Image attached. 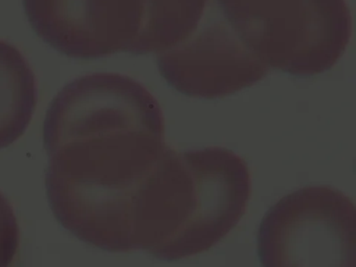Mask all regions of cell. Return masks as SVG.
Here are the masks:
<instances>
[{
	"label": "cell",
	"mask_w": 356,
	"mask_h": 267,
	"mask_svg": "<svg viewBox=\"0 0 356 267\" xmlns=\"http://www.w3.org/2000/svg\"><path fill=\"white\" fill-rule=\"evenodd\" d=\"M44 186L57 221L107 252H131L138 203L168 150L156 97L138 81L96 72L67 83L43 121Z\"/></svg>",
	"instance_id": "1"
},
{
	"label": "cell",
	"mask_w": 356,
	"mask_h": 267,
	"mask_svg": "<svg viewBox=\"0 0 356 267\" xmlns=\"http://www.w3.org/2000/svg\"><path fill=\"white\" fill-rule=\"evenodd\" d=\"M238 192L207 149L168 147L140 196L135 250L179 260L217 245L238 217Z\"/></svg>",
	"instance_id": "2"
},
{
	"label": "cell",
	"mask_w": 356,
	"mask_h": 267,
	"mask_svg": "<svg viewBox=\"0 0 356 267\" xmlns=\"http://www.w3.org/2000/svg\"><path fill=\"white\" fill-rule=\"evenodd\" d=\"M238 39L267 68L296 76L331 70L352 33L346 0H217Z\"/></svg>",
	"instance_id": "3"
},
{
	"label": "cell",
	"mask_w": 356,
	"mask_h": 267,
	"mask_svg": "<svg viewBox=\"0 0 356 267\" xmlns=\"http://www.w3.org/2000/svg\"><path fill=\"white\" fill-rule=\"evenodd\" d=\"M355 204L331 186H306L281 197L257 232L263 267H356Z\"/></svg>",
	"instance_id": "4"
},
{
	"label": "cell",
	"mask_w": 356,
	"mask_h": 267,
	"mask_svg": "<svg viewBox=\"0 0 356 267\" xmlns=\"http://www.w3.org/2000/svg\"><path fill=\"white\" fill-rule=\"evenodd\" d=\"M36 35L74 58L131 53L143 24V0H22Z\"/></svg>",
	"instance_id": "5"
},
{
	"label": "cell",
	"mask_w": 356,
	"mask_h": 267,
	"mask_svg": "<svg viewBox=\"0 0 356 267\" xmlns=\"http://www.w3.org/2000/svg\"><path fill=\"white\" fill-rule=\"evenodd\" d=\"M157 65L175 90L202 99L232 95L259 82L268 72L222 22L206 25L182 43L160 53Z\"/></svg>",
	"instance_id": "6"
},
{
	"label": "cell",
	"mask_w": 356,
	"mask_h": 267,
	"mask_svg": "<svg viewBox=\"0 0 356 267\" xmlns=\"http://www.w3.org/2000/svg\"><path fill=\"white\" fill-rule=\"evenodd\" d=\"M38 103L35 74L24 54L0 39V150L28 129Z\"/></svg>",
	"instance_id": "7"
},
{
	"label": "cell",
	"mask_w": 356,
	"mask_h": 267,
	"mask_svg": "<svg viewBox=\"0 0 356 267\" xmlns=\"http://www.w3.org/2000/svg\"><path fill=\"white\" fill-rule=\"evenodd\" d=\"M207 0H143V24L132 54L163 53L196 32Z\"/></svg>",
	"instance_id": "8"
},
{
	"label": "cell",
	"mask_w": 356,
	"mask_h": 267,
	"mask_svg": "<svg viewBox=\"0 0 356 267\" xmlns=\"http://www.w3.org/2000/svg\"><path fill=\"white\" fill-rule=\"evenodd\" d=\"M19 245V227L14 209L0 192V267H8Z\"/></svg>",
	"instance_id": "9"
}]
</instances>
